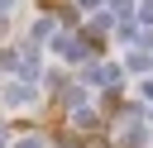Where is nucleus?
Masks as SVG:
<instances>
[{"mask_svg":"<svg viewBox=\"0 0 153 148\" xmlns=\"http://www.w3.org/2000/svg\"><path fill=\"white\" fill-rule=\"evenodd\" d=\"M24 148H43V138H24Z\"/></svg>","mask_w":153,"mask_h":148,"instance_id":"nucleus-1","label":"nucleus"}]
</instances>
